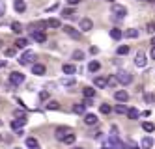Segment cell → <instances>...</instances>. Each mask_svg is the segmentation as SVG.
Here are the masks:
<instances>
[{"label": "cell", "instance_id": "28", "mask_svg": "<svg viewBox=\"0 0 155 149\" xmlns=\"http://www.w3.org/2000/svg\"><path fill=\"white\" fill-rule=\"evenodd\" d=\"M15 11H17V13H23V11H26L25 0H21V2H15Z\"/></svg>", "mask_w": 155, "mask_h": 149}, {"label": "cell", "instance_id": "26", "mask_svg": "<svg viewBox=\"0 0 155 149\" xmlns=\"http://www.w3.org/2000/svg\"><path fill=\"white\" fill-rule=\"evenodd\" d=\"M26 45H28V39L19 37V39L15 41V49H26Z\"/></svg>", "mask_w": 155, "mask_h": 149}, {"label": "cell", "instance_id": "44", "mask_svg": "<svg viewBox=\"0 0 155 149\" xmlns=\"http://www.w3.org/2000/svg\"><path fill=\"white\" fill-rule=\"evenodd\" d=\"M84 106H92V99H86L84 101Z\"/></svg>", "mask_w": 155, "mask_h": 149}, {"label": "cell", "instance_id": "58", "mask_svg": "<svg viewBox=\"0 0 155 149\" xmlns=\"http://www.w3.org/2000/svg\"><path fill=\"white\" fill-rule=\"evenodd\" d=\"M17 149H19V147H17Z\"/></svg>", "mask_w": 155, "mask_h": 149}, {"label": "cell", "instance_id": "31", "mask_svg": "<svg viewBox=\"0 0 155 149\" xmlns=\"http://www.w3.org/2000/svg\"><path fill=\"white\" fill-rule=\"evenodd\" d=\"M12 32H15V34H21V32H23V26H21V22H17V21L12 22Z\"/></svg>", "mask_w": 155, "mask_h": 149}, {"label": "cell", "instance_id": "54", "mask_svg": "<svg viewBox=\"0 0 155 149\" xmlns=\"http://www.w3.org/2000/svg\"><path fill=\"white\" fill-rule=\"evenodd\" d=\"M0 142H2V136H0Z\"/></svg>", "mask_w": 155, "mask_h": 149}, {"label": "cell", "instance_id": "6", "mask_svg": "<svg viewBox=\"0 0 155 149\" xmlns=\"http://www.w3.org/2000/svg\"><path fill=\"white\" fill-rule=\"evenodd\" d=\"M32 39L38 41V43H45L47 36H45V32H41V30H32Z\"/></svg>", "mask_w": 155, "mask_h": 149}, {"label": "cell", "instance_id": "13", "mask_svg": "<svg viewBox=\"0 0 155 149\" xmlns=\"http://www.w3.org/2000/svg\"><path fill=\"white\" fill-rule=\"evenodd\" d=\"M32 73L38 75V76L45 75V65H43V63H34V65H32Z\"/></svg>", "mask_w": 155, "mask_h": 149}, {"label": "cell", "instance_id": "55", "mask_svg": "<svg viewBox=\"0 0 155 149\" xmlns=\"http://www.w3.org/2000/svg\"><path fill=\"white\" fill-rule=\"evenodd\" d=\"M0 47H2V41H0Z\"/></svg>", "mask_w": 155, "mask_h": 149}, {"label": "cell", "instance_id": "33", "mask_svg": "<svg viewBox=\"0 0 155 149\" xmlns=\"http://www.w3.org/2000/svg\"><path fill=\"white\" fill-rule=\"evenodd\" d=\"M75 140H77V136L71 132V134H68L65 136V140H64V144H68V145H71V144H75Z\"/></svg>", "mask_w": 155, "mask_h": 149}, {"label": "cell", "instance_id": "53", "mask_svg": "<svg viewBox=\"0 0 155 149\" xmlns=\"http://www.w3.org/2000/svg\"><path fill=\"white\" fill-rule=\"evenodd\" d=\"M75 149H82V147H75Z\"/></svg>", "mask_w": 155, "mask_h": 149}, {"label": "cell", "instance_id": "56", "mask_svg": "<svg viewBox=\"0 0 155 149\" xmlns=\"http://www.w3.org/2000/svg\"><path fill=\"white\" fill-rule=\"evenodd\" d=\"M15 2H21V0H15Z\"/></svg>", "mask_w": 155, "mask_h": 149}, {"label": "cell", "instance_id": "1", "mask_svg": "<svg viewBox=\"0 0 155 149\" xmlns=\"http://www.w3.org/2000/svg\"><path fill=\"white\" fill-rule=\"evenodd\" d=\"M118 80H120V84H124V86H127V84H131L133 82V75L129 73V71H118Z\"/></svg>", "mask_w": 155, "mask_h": 149}, {"label": "cell", "instance_id": "39", "mask_svg": "<svg viewBox=\"0 0 155 149\" xmlns=\"http://www.w3.org/2000/svg\"><path fill=\"white\" fill-rule=\"evenodd\" d=\"M15 52H17V49H15V47L6 49V56H9V58H12V56H15Z\"/></svg>", "mask_w": 155, "mask_h": 149}, {"label": "cell", "instance_id": "5", "mask_svg": "<svg viewBox=\"0 0 155 149\" xmlns=\"http://www.w3.org/2000/svg\"><path fill=\"white\" fill-rule=\"evenodd\" d=\"M146 63H148L146 52H144V50H138L137 56H135V65H137V67H146Z\"/></svg>", "mask_w": 155, "mask_h": 149}, {"label": "cell", "instance_id": "4", "mask_svg": "<svg viewBox=\"0 0 155 149\" xmlns=\"http://www.w3.org/2000/svg\"><path fill=\"white\" fill-rule=\"evenodd\" d=\"M34 58H36V54L32 52V50H26V52L19 58V63H21V65H28V63L34 62Z\"/></svg>", "mask_w": 155, "mask_h": 149}, {"label": "cell", "instance_id": "8", "mask_svg": "<svg viewBox=\"0 0 155 149\" xmlns=\"http://www.w3.org/2000/svg\"><path fill=\"white\" fill-rule=\"evenodd\" d=\"M114 99L120 101V102H127L129 101V93L125 89H118V91H114Z\"/></svg>", "mask_w": 155, "mask_h": 149}, {"label": "cell", "instance_id": "9", "mask_svg": "<svg viewBox=\"0 0 155 149\" xmlns=\"http://www.w3.org/2000/svg\"><path fill=\"white\" fill-rule=\"evenodd\" d=\"M92 28H94L92 19H81V30H82V32H90Z\"/></svg>", "mask_w": 155, "mask_h": 149}, {"label": "cell", "instance_id": "3", "mask_svg": "<svg viewBox=\"0 0 155 149\" xmlns=\"http://www.w3.org/2000/svg\"><path fill=\"white\" fill-rule=\"evenodd\" d=\"M68 134H71V129L69 127H58L56 131H54V136H56V140H60V142H64Z\"/></svg>", "mask_w": 155, "mask_h": 149}, {"label": "cell", "instance_id": "34", "mask_svg": "<svg viewBox=\"0 0 155 149\" xmlns=\"http://www.w3.org/2000/svg\"><path fill=\"white\" fill-rule=\"evenodd\" d=\"M129 52V47H127V45H121V47H118V54L120 56H125Z\"/></svg>", "mask_w": 155, "mask_h": 149}, {"label": "cell", "instance_id": "11", "mask_svg": "<svg viewBox=\"0 0 155 149\" xmlns=\"http://www.w3.org/2000/svg\"><path fill=\"white\" fill-rule=\"evenodd\" d=\"M62 71H64L65 75H69V76H73V75L77 73V67H75L73 63H64V65H62Z\"/></svg>", "mask_w": 155, "mask_h": 149}, {"label": "cell", "instance_id": "37", "mask_svg": "<svg viewBox=\"0 0 155 149\" xmlns=\"http://www.w3.org/2000/svg\"><path fill=\"white\" fill-rule=\"evenodd\" d=\"M47 108H49V110H58V108H60V105H58L56 101H51L49 105H47Z\"/></svg>", "mask_w": 155, "mask_h": 149}, {"label": "cell", "instance_id": "25", "mask_svg": "<svg viewBox=\"0 0 155 149\" xmlns=\"http://www.w3.org/2000/svg\"><path fill=\"white\" fill-rule=\"evenodd\" d=\"M142 131H144V132H153V131H155V125L150 123V121H144V123H142Z\"/></svg>", "mask_w": 155, "mask_h": 149}, {"label": "cell", "instance_id": "16", "mask_svg": "<svg viewBox=\"0 0 155 149\" xmlns=\"http://www.w3.org/2000/svg\"><path fill=\"white\" fill-rule=\"evenodd\" d=\"M94 84H95L97 88H107V86H108V80L103 78V76H95V78H94Z\"/></svg>", "mask_w": 155, "mask_h": 149}, {"label": "cell", "instance_id": "7", "mask_svg": "<svg viewBox=\"0 0 155 149\" xmlns=\"http://www.w3.org/2000/svg\"><path fill=\"white\" fill-rule=\"evenodd\" d=\"M112 13L118 15L120 19H124V17L127 15V9H125L124 6H120V4H112Z\"/></svg>", "mask_w": 155, "mask_h": 149}, {"label": "cell", "instance_id": "41", "mask_svg": "<svg viewBox=\"0 0 155 149\" xmlns=\"http://www.w3.org/2000/svg\"><path fill=\"white\" fill-rule=\"evenodd\" d=\"M39 99H41V101L49 99V91H41V93H39Z\"/></svg>", "mask_w": 155, "mask_h": 149}, {"label": "cell", "instance_id": "52", "mask_svg": "<svg viewBox=\"0 0 155 149\" xmlns=\"http://www.w3.org/2000/svg\"><path fill=\"white\" fill-rule=\"evenodd\" d=\"M146 2H153V0H146Z\"/></svg>", "mask_w": 155, "mask_h": 149}, {"label": "cell", "instance_id": "35", "mask_svg": "<svg viewBox=\"0 0 155 149\" xmlns=\"http://www.w3.org/2000/svg\"><path fill=\"white\" fill-rule=\"evenodd\" d=\"M73 60H84V52L82 50H75L73 52Z\"/></svg>", "mask_w": 155, "mask_h": 149}, {"label": "cell", "instance_id": "51", "mask_svg": "<svg viewBox=\"0 0 155 149\" xmlns=\"http://www.w3.org/2000/svg\"><path fill=\"white\" fill-rule=\"evenodd\" d=\"M131 149H138V147H135V145H133V147H131Z\"/></svg>", "mask_w": 155, "mask_h": 149}, {"label": "cell", "instance_id": "22", "mask_svg": "<svg viewBox=\"0 0 155 149\" xmlns=\"http://www.w3.org/2000/svg\"><path fill=\"white\" fill-rule=\"evenodd\" d=\"M127 118H129V119H138V118H140V112H138L137 108H129V110H127Z\"/></svg>", "mask_w": 155, "mask_h": 149}, {"label": "cell", "instance_id": "40", "mask_svg": "<svg viewBox=\"0 0 155 149\" xmlns=\"http://www.w3.org/2000/svg\"><path fill=\"white\" fill-rule=\"evenodd\" d=\"M13 116H15L17 119H21V118H26V116H25V112H23V110H15V112H13Z\"/></svg>", "mask_w": 155, "mask_h": 149}, {"label": "cell", "instance_id": "42", "mask_svg": "<svg viewBox=\"0 0 155 149\" xmlns=\"http://www.w3.org/2000/svg\"><path fill=\"white\" fill-rule=\"evenodd\" d=\"M144 101H146V102H151V101H155V97L150 95V93H146V95H144Z\"/></svg>", "mask_w": 155, "mask_h": 149}, {"label": "cell", "instance_id": "21", "mask_svg": "<svg viewBox=\"0 0 155 149\" xmlns=\"http://www.w3.org/2000/svg\"><path fill=\"white\" fill-rule=\"evenodd\" d=\"M82 95H84L86 99H92V97L95 95V89H94V88H90V86H86V88L82 89Z\"/></svg>", "mask_w": 155, "mask_h": 149}, {"label": "cell", "instance_id": "50", "mask_svg": "<svg viewBox=\"0 0 155 149\" xmlns=\"http://www.w3.org/2000/svg\"><path fill=\"white\" fill-rule=\"evenodd\" d=\"M108 2H112V4H114V2H116V0H108Z\"/></svg>", "mask_w": 155, "mask_h": 149}, {"label": "cell", "instance_id": "23", "mask_svg": "<svg viewBox=\"0 0 155 149\" xmlns=\"http://www.w3.org/2000/svg\"><path fill=\"white\" fill-rule=\"evenodd\" d=\"M125 37H129V39H135V37H138V30H135V28H129V30H125V34H124Z\"/></svg>", "mask_w": 155, "mask_h": 149}, {"label": "cell", "instance_id": "27", "mask_svg": "<svg viewBox=\"0 0 155 149\" xmlns=\"http://www.w3.org/2000/svg\"><path fill=\"white\" fill-rule=\"evenodd\" d=\"M26 147H30V149H39V144H38L36 138H26Z\"/></svg>", "mask_w": 155, "mask_h": 149}, {"label": "cell", "instance_id": "19", "mask_svg": "<svg viewBox=\"0 0 155 149\" xmlns=\"http://www.w3.org/2000/svg\"><path fill=\"white\" fill-rule=\"evenodd\" d=\"M121 36H124V32H121L120 28H112V30H110V37H112V39L120 41V39H121Z\"/></svg>", "mask_w": 155, "mask_h": 149}, {"label": "cell", "instance_id": "10", "mask_svg": "<svg viewBox=\"0 0 155 149\" xmlns=\"http://www.w3.org/2000/svg\"><path fill=\"white\" fill-rule=\"evenodd\" d=\"M64 32L68 34L69 37H73V39H81V32H77L73 26H65V28H64Z\"/></svg>", "mask_w": 155, "mask_h": 149}, {"label": "cell", "instance_id": "43", "mask_svg": "<svg viewBox=\"0 0 155 149\" xmlns=\"http://www.w3.org/2000/svg\"><path fill=\"white\" fill-rule=\"evenodd\" d=\"M79 2H81V0H68V4H69V6H77Z\"/></svg>", "mask_w": 155, "mask_h": 149}, {"label": "cell", "instance_id": "57", "mask_svg": "<svg viewBox=\"0 0 155 149\" xmlns=\"http://www.w3.org/2000/svg\"><path fill=\"white\" fill-rule=\"evenodd\" d=\"M0 125H2V121H0Z\"/></svg>", "mask_w": 155, "mask_h": 149}, {"label": "cell", "instance_id": "36", "mask_svg": "<svg viewBox=\"0 0 155 149\" xmlns=\"http://www.w3.org/2000/svg\"><path fill=\"white\" fill-rule=\"evenodd\" d=\"M114 110H116L118 114H127V110H129V108H125V105H118Z\"/></svg>", "mask_w": 155, "mask_h": 149}, {"label": "cell", "instance_id": "45", "mask_svg": "<svg viewBox=\"0 0 155 149\" xmlns=\"http://www.w3.org/2000/svg\"><path fill=\"white\" fill-rule=\"evenodd\" d=\"M90 52H92V54H97V52H99V49H97V47H92V49H90Z\"/></svg>", "mask_w": 155, "mask_h": 149}, {"label": "cell", "instance_id": "47", "mask_svg": "<svg viewBox=\"0 0 155 149\" xmlns=\"http://www.w3.org/2000/svg\"><path fill=\"white\" fill-rule=\"evenodd\" d=\"M4 13H6V9H4V6H2V4H0V15H4Z\"/></svg>", "mask_w": 155, "mask_h": 149}, {"label": "cell", "instance_id": "49", "mask_svg": "<svg viewBox=\"0 0 155 149\" xmlns=\"http://www.w3.org/2000/svg\"><path fill=\"white\" fill-rule=\"evenodd\" d=\"M151 45H153V47H155V37H153V39H151Z\"/></svg>", "mask_w": 155, "mask_h": 149}, {"label": "cell", "instance_id": "48", "mask_svg": "<svg viewBox=\"0 0 155 149\" xmlns=\"http://www.w3.org/2000/svg\"><path fill=\"white\" fill-rule=\"evenodd\" d=\"M4 65H6V62H4V60H0V67H4Z\"/></svg>", "mask_w": 155, "mask_h": 149}, {"label": "cell", "instance_id": "18", "mask_svg": "<svg viewBox=\"0 0 155 149\" xmlns=\"http://www.w3.org/2000/svg\"><path fill=\"white\" fill-rule=\"evenodd\" d=\"M84 123L86 125H95L97 123V116H95V114H86V116H84Z\"/></svg>", "mask_w": 155, "mask_h": 149}, {"label": "cell", "instance_id": "24", "mask_svg": "<svg viewBox=\"0 0 155 149\" xmlns=\"http://www.w3.org/2000/svg\"><path fill=\"white\" fill-rule=\"evenodd\" d=\"M47 26H49V28H60L62 22H60V19H49V21H47Z\"/></svg>", "mask_w": 155, "mask_h": 149}, {"label": "cell", "instance_id": "12", "mask_svg": "<svg viewBox=\"0 0 155 149\" xmlns=\"http://www.w3.org/2000/svg\"><path fill=\"white\" fill-rule=\"evenodd\" d=\"M26 125V118H21V119H13L12 121V129L13 131H19V129H23Z\"/></svg>", "mask_w": 155, "mask_h": 149}, {"label": "cell", "instance_id": "2", "mask_svg": "<svg viewBox=\"0 0 155 149\" xmlns=\"http://www.w3.org/2000/svg\"><path fill=\"white\" fill-rule=\"evenodd\" d=\"M23 82H25V75L23 73L13 71L12 75H9V84H12V86H21Z\"/></svg>", "mask_w": 155, "mask_h": 149}, {"label": "cell", "instance_id": "20", "mask_svg": "<svg viewBox=\"0 0 155 149\" xmlns=\"http://www.w3.org/2000/svg\"><path fill=\"white\" fill-rule=\"evenodd\" d=\"M84 110H86L84 102H77V105H73V112H75V114H79V116H82Z\"/></svg>", "mask_w": 155, "mask_h": 149}, {"label": "cell", "instance_id": "17", "mask_svg": "<svg viewBox=\"0 0 155 149\" xmlns=\"http://www.w3.org/2000/svg\"><path fill=\"white\" fill-rule=\"evenodd\" d=\"M60 84L62 86H68V88H73L75 86V76H64L60 80Z\"/></svg>", "mask_w": 155, "mask_h": 149}, {"label": "cell", "instance_id": "32", "mask_svg": "<svg viewBox=\"0 0 155 149\" xmlns=\"http://www.w3.org/2000/svg\"><path fill=\"white\" fill-rule=\"evenodd\" d=\"M99 112H101V114H105V116H107V114H110V112H112V108H110V106L107 105V102H103V105L99 106Z\"/></svg>", "mask_w": 155, "mask_h": 149}, {"label": "cell", "instance_id": "38", "mask_svg": "<svg viewBox=\"0 0 155 149\" xmlns=\"http://www.w3.org/2000/svg\"><path fill=\"white\" fill-rule=\"evenodd\" d=\"M146 32L148 34H155V22H148V24H146Z\"/></svg>", "mask_w": 155, "mask_h": 149}, {"label": "cell", "instance_id": "15", "mask_svg": "<svg viewBox=\"0 0 155 149\" xmlns=\"http://www.w3.org/2000/svg\"><path fill=\"white\" fill-rule=\"evenodd\" d=\"M99 69H101V63H99L97 60H92L90 63H88V71L90 73H97Z\"/></svg>", "mask_w": 155, "mask_h": 149}, {"label": "cell", "instance_id": "14", "mask_svg": "<svg viewBox=\"0 0 155 149\" xmlns=\"http://www.w3.org/2000/svg\"><path fill=\"white\" fill-rule=\"evenodd\" d=\"M140 145H142V149H151L153 147V138H151V136H144Z\"/></svg>", "mask_w": 155, "mask_h": 149}, {"label": "cell", "instance_id": "46", "mask_svg": "<svg viewBox=\"0 0 155 149\" xmlns=\"http://www.w3.org/2000/svg\"><path fill=\"white\" fill-rule=\"evenodd\" d=\"M150 56H151V60H155V47L151 49V52H150Z\"/></svg>", "mask_w": 155, "mask_h": 149}, {"label": "cell", "instance_id": "30", "mask_svg": "<svg viewBox=\"0 0 155 149\" xmlns=\"http://www.w3.org/2000/svg\"><path fill=\"white\" fill-rule=\"evenodd\" d=\"M107 80H108V86H110V88H116V86H118V82H120L116 75H110V76L107 78Z\"/></svg>", "mask_w": 155, "mask_h": 149}, {"label": "cell", "instance_id": "29", "mask_svg": "<svg viewBox=\"0 0 155 149\" xmlns=\"http://www.w3.org/2000/svg\"><path fill=\"white\" fill-rule=\"evenodd\" d=\"M62 15H64L65 19H75V15H77V13H75V9L68 8V9H64V11H62Z\"/></svg>", "mask_w": 155, "mask_h": 149}]
</instances>
